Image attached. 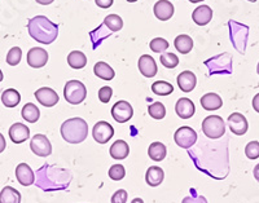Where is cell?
<instances>
[{
	"instance_id": "47",
	"label": "cell",
	"mask_w": 259,
	"mask_h": 203,
	"mask_svg": "<svg viewBox=\"0 0 259 203\" xmlns=\"http://www.w3.org/2000/svg\"><path fill=\"white\" fill-rule=\"evenodd\" d=\"M3 78H4V75H3V73H2V70H0V82H3Z\"/></svg>"
},
{
	"instance_id": "10",
	"label": "cell",
	"mask_w": 259,
	"mask_h": 203,
	"mask_svg": "<svg viewBox=\"0 0 259 203\" xmlns=\"http://www.w3.org/2000/svg\"><path fill=\"white\" fill-rule=\"evenodd\" d=\"M48 61V53L47 50L43 49V48H31V49L27 52V64L29 66L34 69H40L43 66H46Z\"/></svg>"
},
{
	"instance_id": "50",
	"label": "cell",
	"mask_w": 259,
	"mask_h": 203,
	"mask_svg": "<svg viewBox=\"0 0 259 203\" xmlns=\"http://www.w3.org/2000/svg\"><path fill=\"white\" fill-rule=\"evenodd\" d=\"M249 2H253V3H254V2H256V0H249Z\"/></svg>"
},
{
	"instance_id": "13",
	"label": "cell",
	"mask_w": 259,
	"mask_h": 203,
	"mask_svg": "<svg viewBox=\"0 0 259 203\" xmlns=\"http://www.w3.org/2000/svg\"><path fill=\"white\" fill-rule=\"evenodd\" d=\"M138 66L140 73H142L145 78L156 77L157 71H158L156 61H154L153 57L149 56V55H143V56L139 59Z\"/></svg>"
},
{
	"instance_id": "1",
	"label": "cell",
	"mask_w": 259,
	"mask_h": 203,
	"mask_svg": "<svg viewBox=\"0 0 259 203\" xmlns=\"http://www.w3.org/2000/svg\"><path fill=\"white\" fill-rule=\"evenodd\" d=\"M27 30L30 36L41 44H51L59 35V26L48 20L46 16L32 17L27 24Z\"/></svg>"
},
{
	"instance_id": "24",
	"label": "cell",
	"mask_w": 259,
	"mask_h": 203,
	"mask_svg": "<svg viewBox=\"0 0 259 203\" xmlns=\"http://www.w3.org/2000/svg\"><path fill=\"white\" fill-rule=\"evenodd\" d=\"M68 64L71 69H83L87 65V57L80 50H71L68 55Z\"/></svg>"
},
{
	"instance_id": "34",
	"label": "cell",
	"mask_w": 259,
	"mask_h": 203,
	"mask_svg": "<svg viewBox=\"0 0 259 203\" xmlns=\"http://www.w3.org/2000/svg\"><path fill=\"white\" fill-rule=\"evenodd\" d=\"M149 47L153 52L162 53V52H165V50L168 48V41L163 38H154L153 40H150Z\"/></svg>"
},
{
	"instance_id": "36",
	"label": "cell",
	"mask_w": 259,
	"mask_h": 203,
	"mask_svg": "<svg viewBox=\"0 0 259 203\" xmlns=\"http://www.w3.org/2000/svg\"><path fill=\"white\" fill-rule=\"evenodd\" d=\"M245 154L249 159H256L259 158V142L258 141H250L245 147Z\"/></svg>"
},
{
	"instance_id": "39",
	"label": "cell",
	"mask_w": 259,
	"mask_h": 203,
	"mask_svg": "<svg viewBox=\"0 0 259 203\" xmlns=\"http://www.w3.org/2000/svg\"><path fill=\"white\" fill-rule=\"evenodd\" d=\"M182 203H207V199L203 195H198V197L187 195V197L183 198Z\"/></svg>"
},
{
	"instance_id": "45",
	"label": "cell",
	"mask_w": 259,
	"mask_h": 203,
	"mask_svg": "<svg viewBox=\"0 0 259 203\" xmlns=\"http://www.w3.org/2000/svg\"><path fill=\"white\" fill-rule=\"evenodd\" d=\"M131 203H144V200H143L142 198H134V199L131 200Z\"/></svg>"
},
{
	"instance_id": "7",
	"label": "cell",
	"mask_w": 259,
	"mask_h": 203,
	"mask_svg": "<svg viewBox=\"0 0 259 203\" xmlns=\"http://www.w3.org/2000/svg\"><path fill=\"white\" fill-rule=\"evenodd\" d=\"M30 147H31L32 153L39 157H48L52 154V145L46 135L36 133L30 141Z\"/></svg>"
},
{
	"instance_id": "38",
	"label": "cell",
	"mask_w": 259,
	"mask_h": 203,
	"mask_svg": "<svg viewBox=\"0 0 259 203\" xmlns=\"http://www.w3.org/2000/svg\"><path fill=\"white\" fill-rule=\"evenodd\" d=\"M127 191L123 189H119L113 194L112 203H126L127 202Z\"/></svg>"
},
{
	"instance_id": "29",
	"label": "cell",
	"mask_w": 259,
	"mask_h": 203,
	"mask_svg": "<svg viewBox=\"0 0 259 203\" xmlns=\"http://www.w3.org/2000/svg\"><path fill=\"white\" fill-rule=\"evenodd\" d=\"M152 91L158 96H167V94H171L174 92V87L165 80H158V82H154L152 84Z\"/></svg>"
},
{
	"instance_id": "19",
	"label": "cell",
	"mask_w": 259,
	"mask_h": 203,
	"mask_svg": "<svg viewBox=\"0 0 259 203\" xmlns=\"http://www.w3.org/2000/svg\"><path fill=\"white\" fill-rule=\"evenodd\" d=\"M201 106L203 109L207 110V112H215V110L221 109L223 106V101L219 94L214 93V92H210V93L203 94L201 97Z\"/></svg>"
},
{
	"instance_id": "20",
	"label": "cell",
	"mask_w": 259,
	"mask_h": 203,
	"mask_svg": "<svg viewBox=\"0 0 259 203\" xmlns=\"http://www.w3.org/2000/svg\"><path fill=\"white\" fill-rule=\"evenodd\" d=\"M163 170L158 166H152L147 170V174H145V180H147V184L149 186H158L161 185L162 181H163Z\"/></svg>"
},
{
	"instance_id": "43",
	"label": "cell",
	"mask_w": 259,
	"mask_h": 203,
	"mask_svg": "<svg viewBox=\"0 0 259 203\" xmlns=\"http://www.w3.org/2000/svg\"><path fill=\"white\" fill-rule=\"evenodd\" d=\"M253 174H254V177H255L256 181H259V163L255 166V167H254Z\"/></svg>"
},
{
	"instance_id": "22",
	"label": "cell",
	"mask_w": 259,
	"mask_h": 203,
	"mask_svg": "<svg viewBox=\"0 0 259 203\" xmlns=\"http://www.w3.org/2000/svg\"><path fill=\"white\" fill-rule=\"evenodd\" d=\"M166 153H167V150H166L165 144H162L159 141L150 144V146L148 147V156L154 162H161V161H163L166 157Z\"/></svg>"
},
{
	"instance_id": "2",
	"label": "cell",
	"mask_w": 259,
	"mask_h": 203,
	"mask_svg": "<svg viewBox=\"0 0 259 203\" xmlns=\"http://www.w3.org/2000/svg\"><path fill=\"white\" fill-rule=\"evenodd\" d=\"M61 136L68 144H80L89 136V124L82 118H70L61 124Z\"/></svg>"
},
{
	"instance_id": "4",
	"label": "cell",
	"mask_w": 259,
	"mask_h": 203,
	"mask_svg": "<svg viewBox=\"0 0 259 203\" xmlns=\"http://www.w3.org/2000/svg\"><path fill=\"white\" fill-rule=\"evenodd\" d=\"M202 132L209 138H219L226 133V123L219 115H209L202 122Z\"/></svg>"
},
{
	"instance_id": "18",
	"label": "cell",
	"mask_w": 259,
	"mask_h": 203,
	"mask_svg": "<svg viewBox=\"0 0 259 203\" xmlns=\"http://www.w3.org/2000/svg\"><path fill=\"white\" fill-rule=\"evenodd\" d=\"M197 84V78L192 71H183L178 75V85L183 92H192Z\"/></svg>"
},
{
	"instance_id": "27",
	"label": "cell",
	"mask_w": 259,
	"mask_h": 203,
	"mask_svg": "<svg viewBox=\"0 0 259 203\" xmlns=\"http://www.w3.org/2000/svg\"><path fill=\"white\" fill-rule=\"evenodd\" d=\"M21 101V94L20 92L16 91L13 88L6 89L2 94V103L7 108H16Z\"/></svg>"
},
{
	"instance_id": "3",
	"label": "cell",
	"mask_w": 259,
	"mask_h": 203,
	"mask_svg": "<svg viewBox=\"0 0 259 203\" xmlns=\"http://www.w3.org/2000/svg\"><path fill=\"white\" fill-rule=\"evenodd\" d=\"M64 97L71 105H79L87 97V88L79 80H69L65 84Z\"/></svg>"
},
{
	"instance_id": "35",
	"label": "cell",
	"mask_w": 259,
	"mask_h": 203,
	"mask_svg": "<svg viewBox=\"0 0 259 203\" xmlns=\"http://www.w3.org/2000/svg\"><path fill=\"white\" fill-rule=\"evenodd\" d=\"M109 177L114 181H119L124 177L126 175V171H124V167L122 165H113L112 167L109 168V172H108Z\"/></svg>"
},
{
	"instance_id": "37",
	"label": "cell",
	"mask_w": 259,
	"mask_h": 203,
	"mask_svg": "<svg viewBox=\"0 0 259 203\" xmlns=\"http://www.w3.org/2000/svg\"><path fill=\"white\" fill-rule=\"evenodd\" d=\"M113 96V89L110 87H103L99 91V100L104 104H108Z\"/></svg>"
},
{
	"instance_id": "23",
	"label": "cell",
	"mask_w": 259,
	"mask_h": 203,
	"mask_svg": "<svg viewBox=\"0 0 259 203\" xmlns=\"http://www.w3.org/2000/svg\"><path fill=\"white\" fill-rule=\"evenodd\" d=\"M94 73L96 77H99L103 80H108V82L112 80L115 75L114 70H113V69L110 68L106 62H103V61H99L97 64H95Z\"/></svg>"
},
{
	"instance_id": "17",
	"label": "cell",
	"mask_w": 259,
	"mask_h": 203,
	"mask_svg": "<svg viewBox=\"0 0 259 203\" xmlns=\"http://www.w3.org/2000/svg\"><path fill=\"white\" fill-rule=\"evenodd\" d=\"M154 16L161 21H167L174 15V6L168 0H159L154 4Z\"/></svg>"
},
{
	"instance_id": "5",
	"label": "cell",
	"mask_w": 259,
	"mask_h": 203,
	"mask_svg": "<svg viewBox=\"0 0 259 203\" xmlns=\"http://www.w3.org/2000/svg\"><path fill=\"white\" fill-rule=\"evenodd\" d=\"M174 140L178 146L183 147V149H189L197 141V133H196L193 128L188 126L180 127L175 132Z\"/></svg>"
},
{
	"instance_id": "12",
	"label": "cell",
	"mask_w": 259,
	"mask_h": 203,
	"mask_svg": "<svg viewBox=\"0 0 259 203\" xmlns=\"http://www.w3.org/2000/svg\"><path fill=\"white\" fill-rule=\"evenodd\" d=\"M16 179L18 183L24 186H30L35 181V175L32 172L31 167L26 163H20L16 167Z\"/></svg>"
},
{
	"instance_id": "28",
	"label": "cell",
	"mask_w": 259,
	"mask_h": 203,
	"mask_svg": "<svg viewBox=\"0 0 259 203\" xmlns=\"http://www.w3.org/2000/svg\"><path fill=\"white\" fill-rule=\"evenodd\" d=\"M21 115H22V118L26 122H29V123H36L39 117H40V112H39V109L36 108V105L29 103L22 108Z\"/></svg>"
},
{
	"instance_id": "25",
	"label": "cell",
	"mask_w": 259,
	"mask_h": 203,
	"mask_svg": "<svg viewBox=\"0 0 259 203\" xmlns=\"http://www.w3.org/2000/svg\"><path fill=\"white\" fill-rule=\"evenodd\" d=\"M174 45L178 52L182 53V55H187L193 48V40H192V38L189 35L183 34V35H179L175 38Z\"/></svg>"
},
{
	"instance_id": "9",
	"label": "cell",
	"mask_w": 259,
	"mask_h": 203,
	"mask_svg": "<svg viewBox=\"0 0 259 203\" xmlns=\"http://www.w3.org/2000/svg\"><path fill=\"white\" fill-rule=\"evenodd\" d=\"M228 126L231 128V132L237 136L245 135L249 128V123L241 113H232L228 117Z\"/></svg>"
},
{
	"instance_id": "8",
	"label": "cell",
	"mask_w": 259,
	"mask_h": 203,
	"mask_svg": "<svg viewBox=\"0 0 259 203\" xmlns=\"http://www.w3.org/2000/svg\"><path fill=\"white\" fill-rule=\"evenodd\" d=\"M134 109L127 101H118L112 108V117L118 123H126L133 118Z\"/></svg>"
},
{
	"instance_id": "41",
	"label": "cell",
	"mask_w": 259,
	"mask_h": 203,
	"mask_svg": "<svg viewBox=\"0 0 259 203\" xmlns=\"http://www.w3.org/2000/svg\"><path fill=\"white\" fill-rule=\"evenodd\" d=\"M6 146H7L6 138H4V136L0 133V153H3V151L6 150Z\"/></svg>"
},
{
	"instance_id": "33",
	"label": "cell",
	"mask_w": 259,
	"mask_h": 203,
	"mask_svg": "<svg viewBox=\"0 0 259 203\" xmlns=\"http://www.w3.org/2000/svg\"><path fill=\"white\" fill-rule=\"evenodd\" d=\"M21 57H22V50L18 47L11 48V50L7 55V64L11 66H16L20 64Z\"/></svg>"
},
{
	"instance_id": "26",
	"label": "cell",
	"mask_w": 259,
	"mask_h": 203,
	"mask_svg": "<svg viewBox=\"0 0 259 203\" xmlns=\"http://www.w3.org/2000/svg\"><path fill=\"white\" fill-rule=\"evenodd\" d=\"M21 194L12 186H6L0 191V203H20Z\"/></svg>"
},
{
	"instance_id": "32",
	"label": "cell",
	"mask_w": 259,
	"mask_h": 203,
	"mask_svg": "<svg viewBox=\"0 0 259 203\" xmlns=\"http://www.w3.org/2000/svg\"><path fill=\"white\" fill-rule=\"evenodd\" d=\"M161 64L165 68L167 69H174L179 65V59L175 53H171V52H165L161 55V59H159Z\"/></svg>"
},
{
	"instance_id": "30",
	"label": "cell",
	"mask_w": 259,
	"mask_h": 203,
	"mask_svg": "<svg viewBox=\"0 0 259 203\" xmlns=\"http://www.w3.org/2000/svg\"><path fill=\"white\" fill-rule=\"evenodd\" d=\"M104 25H105L110 31H119L123 27V20L118 15H109L106 16L104 20Z\"/></svg>"
},
{
	"instance_id": "42",
	"label": "cell",
	"mask_w": 259,
	"mask_h": 203,
	"mask_svg": "<svg viewBox=\"0 0 259 203\" xmlns=\"http://www.w3.org/2000/svg\"><path fill=\"white\" fill-rule=\"evenodd\" d=\"M253 108L256 113H259V93H256L253 98Z\"/></svg>"
},
{
	"instance_id": "6",
	"label": "cell",
	"mask_w": 259,
	"mask_h": 203,
	"mask_svg": "<svg viewBox=\"0 0 259 203\" xmlns=\"http://www.w3.org/2000/svg\"><path fill=\"white\" fill-rule=\"evenodd\" d=\"M92 136L97 144H106L114 136V128L112 124L105 121L97 122L92 130Z\"/></svg>"
},
{
	"instance_id": "44",
	"label": "cell",
	"mask_w": 259,
	"mask_h": 203,
	"mask_svg": "<svg viewBox=\"0 0 259 203\" xmlns=\"http://www.w3.org/2000/svg\"><path fill=\"white\" fill-rule=\"evenodd\" d=\"M35 2H36V3L41 4V6H48V4L53 3L55 0H35Z\"/></svg>"
},
{
	"instance_id": "49",
	"label": "cell",
	"mask_w": 259,
	"mask_h": 203,
	"mask_svg": "<svg viewBox=\"0 0 259 203\" xmlns=\"http://www.w3.org/2000/svg\"><path fill=\"white\" fill-rule=\"evenodd\" d=\"M256 71H258V74H259V62H258V66H256Z\"/></svg>"
},
{
	"instance_id": "14",
	"label": "cell",
	"mask_w": 259,
	"mask_h": 203,
	"mask_svg": "<svg viewBox=\"0 0 259 203\" xmlns=\"http://www.w3.org/2000/svg\"><path fill=\"white\" fill-rule=\"evenodd\" d=\"M9 137L15 144H22L30 137V130L25 124L15 123L9 128Z\"/></svg>"
},
{
	"instance_id": "11",
	"label": "cell",
	"mask_w": 259,
	"mask_h": 203,
	"mask_svg": "<svg viewBox=\"0 0 259 203\" xmlns=\"http://www.w3.org/2000/svg\"><path fill=\"white\" fill-rule=\"evenodd\" d=\"M34 94H35V98L38 100V103H40L46 108H52L60 100L57 92L53 91L52 88H48V87L39 88Z\"/></svg>"
},
{
	"instance_id": "15",
	"label": "cell",
	"mask_w": 259,
	"mask_h": 203,
	"mask_svg": "<svg viewBox=\"0 0 259 203\" xmlns=\"http://www.w3.org/2000/svg\"><path fill=\"white\" fill-rule=\"evenodd\" d=\"M175 112H177L178 117H180L182 119H189L196 113V108H194V104L192 103V100L183 97L178 100L177 105H175Z\"/></svg>"
},
{
	"instance_id": "40",
	"label": "cell",
	"mask_w": 259,
	"mask_h": 203,
	"mask_svg": "<svg viewBox=\"0 0 259 203\" xmlns=\"http://www.w3.org/2000/svg\"><path fill=\"white\" fill-rule=\"evenodd\" d=\"M95 3L100 7V8L106 9L113 6V0H95Z\"/></svg>"
},
{
	"instance_id": "21",
	"label": "cell",
	"mask_w": 259,
	"mask_h": 203,
	"mask_svg": "<svg viewBox=\"0 0 259 203\" xmlns=\"http://www.w3.org/2000/svg\"><path fill=\"white\" fill-rule=\"evenodd\" d=\"M109 154L112 158L118 159V161L127 158V156L130 154L128 144H127L126 141H123V140H117V141L110 146Z\"/></svg>"
},
{
	"instance_id": "16",
	"label": "cell",
	"mask_w": 259,
	"mask_h": 203,
	"mask_svg": "<svg viewBox=\"0 0 259 203\" xmlns=\"http://www.w3.org/2000/svg\"><path fill=\"white\" fill-rule=\"evenodd\" d=\"M212 18V9L209 6H200L194 9L192 13V20L194 24L198 26H205L211 21Z\"/></svg>"
},
{
	"instance_id": "48",
	"label": "cell",
	"mask_w": 259,
	"mask_h": 203,
	"mask_svg": "<svg viewBox=\"0 0 259 203\" xmlns=\"http://www.w3.org/2000/svg\"><path fill=\"white\" fill-rule=\"evenodd\" d=\"M128 3H135V2H138V0H127Z\"/></svg>"
},
{
	"instance_id": "31",
	"label": "cell",
	"mask_w": 259,
	"mask_h": 203,
	"mask_svg": "<svg viewBox=\"0 0 259 203\" xmlns=\"http://www.w3.org/2000/svg\"><path fill=\"white\" fill-rule=\"evenodd\" d=\"M148 113H149V115L153 119L161 121V119L165 118L166 108L162 103H153L152 105H149V108H148Z\"/></svg>"
},
{
	"instance_id": "46",
	"label": "cell",
	"mask_w": 259,
	"mask_h": 203,
	"mask_svg": "<svg viewBox=\"0 0 259 203\" xmlns=\"http://www.w3.org/2000/svg\"><path fill=\"white\" fill-rule=\"evenodd\" d=\"M191 3H200V2H203V0H189Z\"/></svg>"
}]
</instances>
